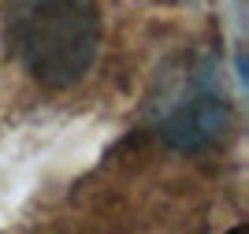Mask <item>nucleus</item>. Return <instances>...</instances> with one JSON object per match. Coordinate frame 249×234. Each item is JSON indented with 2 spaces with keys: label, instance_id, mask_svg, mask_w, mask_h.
Wrapping results in <instances>:
<instances>
[{
  "label": "nucleus",
  "instance_id": "nucleus-1",
  "mask_svg": "<svg viewBox=\"0 0 249 234\" xmlns=\"http://www.w3.org/2000/svg\"><path fill=\"white\" fill-rule=\"evenodd\" d=\"M11 41L41 86H74L97 56L101 26L86 0H15Z\"/></svg>",
  "mask_w": 249,
  "mask_h": 234
},
{
  "label": "nucleus",
  "instance_id": "nucleus-2",
  "mask_svg": "<svg viewBox=\"0 0 249 234\" xmlns=\"http://www.w3.org/2000/svg\"><path fill=\"white\" fill-rule=\"evenodd\" d=\"M231 126V108L216 90H194L175 112L160 123L164 142L178 153H201L216 145Z\"/></svg>",
  "mask_w": 249,
  "mask_h": 234
}]
</instances>
